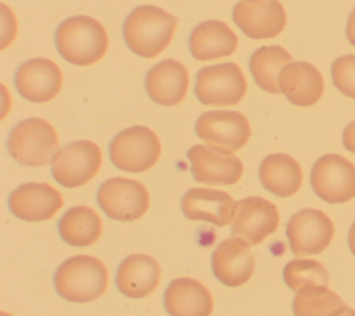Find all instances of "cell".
Listing matches in <instances>:
<instances>
[{
  "instance_id": "obj_23",
  "label": "cell",
  "mask_w": 355,
  "mask_h": 316,
  "mask_svg": "<svg viewBox=\"0 0 355 316\" xmlns=\"http://www.w3.org/2000/svg\"><path fill=\"white\" fill-rule=\"evenodd\" d=\"M237 44L236 33L218 19L198 24L189 36L190 54L200 61L227 57L236 51Z\"/></svg>"
},
{
  "instance_id": "obj_18",
  "label": "cell",
  "mask_w": 355,
  "mask_h": 316,
  "mask_svg": "<svg viewBox=\"0 0 355 316\" xmlns=\"http://www.w3.org/2000/svg\"><path fill=\"white\" fill-rule=\"evenodd\" d=\"M180 207L183 215L191 220H204L223 227L233 219L236 201L226 191L196 187L184 193Z\"/></svg>"
},
{
  "instance_id": "obj_22",
  "label": "cell",
  "mask_w": 355,
  "mask_h": 316,
  "mask_svg": "<svg viewBox=\"0 0 355 316\" xmlns=\"http://www.w3.org/2000/svg\"><path fill=\"white\" fill-rule=\"evenodd\" d=\"M161 279L158 261L146 254L126 256L115 274L118 290L129 298H143L151 294Z\"/></svg>"
},
{
  "instance_id": "obj_2",
  "label": "cell",
  "mask_w": 355,
  "mask_h": 316,
  "mask_svg": "<svg viewBox=\"0 0 355 316\" xmlns=\"http://www.w3.org/2000/svg\"><path fill=\"white\" fill-rule=\"evenodd\" d=\"M58 54L69 64L86 67L97 62L107 51L108 36L104 26L87 15L62 21L54 35Z\"/></svg>"
},
{
  "instance_id": "obj_6",
  "label": "cell",
  "mask_w": 355,
  "mask_h": 316,
  "mask_svg": "<svg viewBox=\"0 0 355 316\" xmlns=\"http://www.w3.org/2000/svg\"><path fill=\"white\" fill-rule=\"evenodd\" d=\"M245 91V78L234 62L208 65L197 72L194 93L204 105H234L243 100Z\"/></svg>"
},
{
  "instance_id": "obj_7",
  "label": "cell",
  "mask_w": 355,
  "mask_h": 316,
  "mask_svg": "<svg viewBox=\"0 0 355 316\" xmlns=\"http://www.w3.org/2000/svg\"><path fill=\"white\" fill-rule=\"evenodd\" d=\"M101 166V150L90 140L72 141L54 154L51 159L53 179L67 187L75 188L92 180Z\"/></svg>"
},
{
  "instance_id": "obj_24",
  "label": "cell",
  "mask_w": 355,
  "mask_h": 316,
  "mask_svg": "<svg viewBox=\"0 0 355 316\" xmlns=\"http://www.w3.org/2000/svg\"><path fill=\"white\" fill-rule=\"evenodd\" d=\"M259 182L277 197L294 195L302 183V169L288 154L276 152L265 157L258 170Z\"/></svg>"
},
{
  "instance_id": "obj_9",
  "label": "cell",
  "mask_w": 355,
  "mask_h": 316,
  "mask_svg": "<svg viewBox=\"0 0 355 316\" xmlns=\"http://www.w3.org/2000/svg\"><path fill=\"white\" fill-rule=\"evenodd\" d=\"M97 204L108 218L132 222L147 212L150 195L144 184L137 180L111 177L98 187Z\"/></svg>"
},
{
  "instance_id": "obj_14",
  "label": "cell",
  "mask_w": 355,
  "mask_h": 316,
  "mask_svg": "<svg viewBox=\"0 0 355 316\" xmlns=\"http://www.w3.org/2000/svg\"><path fill=\"white\" fill-rule=\"evenodd\" d=\"M232 18L251 39L275 37L286 26V11L279 0H240L233 7Z\"/></svg>"
},
{
  "instance_id": "obj_1",
  "label": "cell",
  "mask_w": 355,
  "mask_h": 316,
  "mask_svg": "<svg viewBox=\"0 0 355 316\" xmlns=\"http://www.w3.org/2000/svg\"><path fill=\"white\" fill-rule=\"evenodd\" d=\"M176 24L178 18L159 7L139 6L123 21V40L135 54L153 58L168 47Z\"/></svg>"
},
{
  "instance_id": "obj_17",
  "label": "cell",
  "mask_w": 355,
  "mask_h": 316,
  "mask_svg": "<svg viewBox=\"0 0 355 316\" xmlns=\"http://www.w3.org/2000/svg\"><path fill=\"white\" fill-rule=\"evenodd\" d=\"M211 267L220 283L229 287H239L251 279L255 258L248 244L239 238H227L214 249Z\"/></svg>"
},
{
  "instance_id": "obj_31",
  "label": "cell",
  "mask_w": 355,
  "mask_h": 316,
  "mask_svg": "<svg viewBox=\"0 0 355 316\" xmlns=\"http://www.w3.org/2000/svg\"><path fill=\"white\" fill-rule=\"evenodd\" d=\"M345 36L348 42L355 47V7L351 11L348 21H347V28H345Z\"/></svg>"
},
{
  "instance_id": "obj_16",
  "label": "cell",
  "mask_w": 355,
  "mask_h": 316,
  "mask_svg": "<svg viewBox=\"0 0 355 316\" xmlns=\"http://www.w3.org/2000/svg\"><path fill=\"white\" fill-rule=\"evenodd\" d=\"M62 207V195L49 183H24L8 197L11 213L25 222L51 219Z\"/></svg>"
},
{
  "instance_id": "obj_8",
  "label": "cell",
  "mask_w": 355,
  "mask_h": 316,
  "mask_svg": "<svg viewBox=\"0 0 355 316\" xmlns=\"http://www.w3.org/2000/svg\"><path fill=\"white\" fill-rule=\"evenodd\" d=\"M311 186L329 204L348 202L355 197V165L338 154L322 155L311 169Z\"/></svg>"
},
{
  "instance_id": "obj_28",
  "label": "cell",
  "mask_w": 355,
  "mask_h": 316,
  "mask_svg": "<svg viewBox=\"0 0 355 316\" xmlns=\"http://www.w3.org/2000/svg\"><path fill=\"white\" fill-rule=\"evenodd\" d=\"M283 279L287 287L295 292L306 287L329 284V272L318 261L293 259L283 269Z\"/></svg>"
},
{
  "instance_id": "obj_20",
  "label": "cell",
  "mask_w": 355,
  "mask_h": 316,
  "mask_svg": "<svg viewBox=\"0 0 355 316\" xmlns=\"http://www.w3.org/2000/svg\"><path fill=\"white\" fill-rule=\"evenodd\" d=\"M279 86L287 100L297 107H311L323 94V76L320 71L306 61L287 64L279 76Z\"/></svg>"
},
{
  "instance_id": "obj_11",
  "label": "cell",
  "mask_w": 355,
  "mask_h": 316,
  "mask_svg": "<svg viewBox=\"0 0 355 316\" xmlns=\"http://www.w3.org/2000/svg\"><path fill=\"white\" fill-rule=\"evenodd\" d=\"M279 222V211L273 202L262 197H247L236 201L232 234L248 245H257L277 230Z\"/></svg>"
},
{
  "instance_id": "obj_3",
  "label": "cell",
  "mask_w": 355,
  "mask_h": 316,
  "mask_svg": "<svg viewBox=\"0 0 355 316\" xmlns=\"http://www.w3.org/2000/svg\"><path fill=\"white\" fill-rule=\"evenodd\" d=\"M108 284L105 265L90 255H75L64 261L54 273V287L69 302L85 304L101 297Z\"/></svg>"
},
{
  "instance_id": "obj_13",
  "label": "cell",
  "mask_w": 355,
  "mask_h": 316,
  "mask_svg": "<svg viewBox=\"0 0 355 316\" xmlns=\"http://www.w3.org/2000/svg\"><path fill=\"white\" fill-rule=\"evenodd\" d=\"M196 133L208 146L234 152L245 146L251 136V128L241 112L208 111L198 116Z\"/></svg>"
},
{
  "instance_id": "obj_29",
  "label": "cell",
  "mask_w": 355,
  "mask_h": 316,
  "mask_svg": "<svg viewBox=\"0 0 355 316\" xmlns=\"http://www.w3.org/2000/svg\"><path fill=\"white\" fill-rule=\"evenodd\" d=\"M331 80L347 97L355 100V55L338 57L331 65Z\"/></svg>"
},
{
  "instance_id": "obj_25",
  "label": "cell",
  "mask_w": 355,
  "mask_h": 316,
  "mask_svg": "<svg viewBox=\"0 0 355 316\" xmlns=\"http://www.w3.org/2000/svg\"><path fill=\"white\" fill-rule=\"evenodd\" d=\"M103 231V223L94 209L78 205L69 208L58 220L61 238L72 247H89L94 244Z\"/></svg>"
},
{
  "instance_id": "obj_27",
  "label": "cell",
  "mask_w": 355,
  "mask_h": 316,
  "mask_svg": "<svg viewBox=\"0 0 355 316\" xmlns=\"http://www.w3.org/2000/svg\"><path fill=\"white\" fill-rule=\"evenodd\" d=\"M344 301L327 286L300 290L293 299L294 316H337Z\"/></svg>"
},
{
  "instance_id": "obj_4",
  "label": "cell",
  "mask_w": 355,
  "mask_h": 316,
  "mask_svg": "<svg viewBox=\"0 0 355 316\" xmlns=\"http://www.w3.org/2000/svg\"><path fill=\"white\" fill-rule=\"evenodd\" d=\"M10 155L25 166H44L58 151L55 129L42 118H28L18 122L7 140Z\"/></svg>"
},
{
  "instance_id": "obj_5",
  "label": "cell",
  "mask_w": 355,
  "mask_h": 316,
  "mask_svg": "<svg viewBox=\"0 0 355 316\" xmlns=\"http://www.w3.org/2000/svg\"><path fill=\"white\" fill-rule=\"evenodd\" d=\"M161 155V143L147 126L136 125L119 132L110 143V158L115 168L141 173L155 165Z\"/></svg>"
},
{
  "instance_id": "obj_35",
  "label": "cell",
  "mask_w": 355,
  "mask_h": 316,
  "mask_svg": "<svg viewBox=\"0 0 355 316\" xmlns=\"http://www.w3.org/2000/svg\"><path fill=\"white\" fill-rule=\"evenodd\" d=\"M248 1H258V0H248Z\"/></svg>"
},
{
  "instance_id": "obj_12",
  "label": "cell",
  "mask_w": 355,
  "mask_h": 316,
  "mask_svg": "<svg viewBox=\"0 0 355 316\" xmlns=\"http://www.w3.org/2000/svg\"><path fill=\"white\" fill-rule=\"evenodd\" d=\"M186 155L191 164V173L196 182L230 186L237 183L243 175L240 158L229 150L196 144L189 148Z\"/></svg>"
},
{
  "instance_id": "obj_33",
  "label": "cell",
  "mask_w": 355,
  "mask_h": 316,
  "mask_svg": "<svg viewBox=\"0 0 355 316\" xmlns=\"http://www.w3.org/2000/svg\"><path fill=\"white\" fill-rule=\"evenodd\" d=\"M337 316H355V309H351L348 306H344Z\"/></svg>"
},
{
  "instance_id": "obj_10",
  "label": "cell",
  "mask_w": 355,
  "mask_h": 316,
  "mask_svg": "<svg viewBox=\"0 0 355 316\" xmlns=\"http://www.w3.org/2000/svg\"><path fill=\"white\" fill-rule=\"evenodd\" d=\"M286 234L295 256L320 254L334 236V225L320 209L305 208L295 212L287 222Z\"/></svg>"
},
{
  "instance_id": "obj_26",
  "label": "cell",
  "mask_w": 355,
  "mask_h": 316,
  "mask_svg": "<svg viewBox=\"0 0 355 316\" xmlns=\"http://www.w3.org/2000/svg\"><path fill=\"white\" fill-rule=\"evenodd\" d=\"M293 62L291 54L280 46H262L250 57V72L262 90L270 94L282 93L279 76L282 69Z\"/></svg>"
},
{
  "instance_id": "obj_15",
  "label": "cell",
  "mask_w": 355,
  "mask_h": 316,
  "mask_svg": "<svg viewBox=\"0 0 355 316\" xmlns=\"http://www.w3.org/2000/svg\"><path fill=\"white\" fill-rule=\"evenodd\" d=\"M14 83L18 93L28 101L46 103L61 90L62 73L49 58H32L18 67Z\"/></svg>"
},
{
  "instance_id": "obj_19",
  "label": "cell",
  "mask_w": 355,
  "mask_h": 316,
  "mask_svg": "<svg viewBox=\"0 0 355 316\" xmlns=\"http://www.w3.org/2000/svg\"><path fill=\"white\" fill-rule=\"evenodd\" d=\"M144 87L154 103L166 107L176 105L186 97L189 72L179 61L164 60L148 69Z\"/></svg>"
},
{
  "instance_id": "obj_21",
  "label": "cell",
  "mask_w": 355,
  "mask_h": 316,
  "mask_svg": "<svg viewBox=\"0 0 355 316\" xmlns=\"http://www.w3.org/2000/svg\"><path fill=\"white\" fill-rule=\"evenodd\" d=\"M164 306L169 316H211L214 299L208 288L200 281L179 277L166 287Z\"/></svg>"
},
{
  "instance_id": "obj_32",
  "label": "cell",
  "mask_w": 355,
  "mask_h": 316,
  "mask_svg": "<svg viewBox=\"0 0 355 316\" xmlns=\"http://www.w3.org/2000/svg\"><path fill=\"white\" fill-rule=\"evenodd\" d=\"M348 245H349L351 254L355 256V222L351 225L348 231Z\"/></svg>"
},
{
  "instance_id": "obj_30",
  "label": "cell",
  "mask_w": 355,
  "mask_h": 316,
  "mask_svg": "<svg viewBox=\"0 0 355 316\" xmlns=\"http://www.w3.org/2000/svg\"><path fill=\"white\" fill-rule=\"evenodd\" d=\"M343 144L349 152L355 154V121L345 126L343 132Z\"/></svg>"
},
{
  "instance_id": "obj_34",
  "label": "cell",
  "mask_w": 355,
  "mask_h": 316,
  "mask_svg": "<svg viewBox=\"0 0 355 316\" xmlns=\"http://www.w3.org/2000/svg\"><path fill=\"white\" fill-rule=\"evenodd\" d=\"M0 316H12V315H10V313H7V312H1Z\"/></svg>"
}]
</instances>
